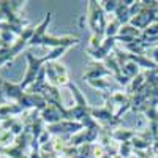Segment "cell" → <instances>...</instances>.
<instances>
[{
    "label": "cell",
    "mask_w": 158,
    "mask_h": 158,
    "mask_svg": "<svg viewBox=\"0 0 158 158\" xmlns=\"http://www.w3.org/2000/svg\"><path fill=\"white\" fill-rule=\"evenodd\" d=\"M44 73L48 76V84L52 87L59 85H68L70 79H68V71L63 65H59L56 62H48L44 65Z\"/></svg>",
    "instance_id": "cell-3"
},
{
    "label": "cell",
    "mask_w": 158,
    "mask_h": 158,
    "mask_svg": "<svg viewBox=\"0 0 158 158\" xmlns=\"http://www.w3.org/2000/svg\"><path fill=\"white\" fill-rule=\"evenodd\" d=\"M131 147H133L131 141L123 142V144H122V147H120V156H122V158H128L130 153H131Z\"/></svg>",
    "instance_id": "cell-5"
},
{
    "label": "cell",
    "mask_w": 158,
    "mask_h": 158,
    "mask_svg": "<svg viewBox=\"0 0 158 158\" xmlns=\"http://www.w3.org/2000/svg\"><path fill=\"white\" fill-rule=\"evenodd\" d=\"M89 25L94 32V36L101 40L103 35H106L108 22L104 18V10L97 2H89Z\"/></svg>",
    "instance_id": "cell-2"
},
{
    "label": "cell",
    "mask_w": 158,
    "mask_h": 158,
    "mask_svg": "<svg viewBox=\"0 0 158 158\" xmlns=\"http://www.w3.org/2000/svg\"><path fill=\"white\" fill-rule=\"evenodd\" d=\"M153 146H155V149H156V150H158V139H156V141H155V142H153Z\"/></svg>",
    "instance_id": "cell-7"
},
{
    "label": "cell",
    "mask_w": 158,
    "mask_h": 158,
    "mask_svg": "<svg viewBox=\"0 0 158 158\" xmlns=\"http://www.w3.org/2000/svg\"><path fill=\"white\" fill-rule=\"evenodd\" d=\"M82 122H73V120H62L57 123L48 125V131L51 135H70L82 130Z\"/></svg>",
    "instance_id": "cell-4"
},
{
    "label": "cell",
    "mask_w": 158,
    "mask_h": 158,
    "mask_svg": "<svg viewBox=\"0 0 158 158\" xmlns=\"http://www.w3.org/2000/svg\"><path fill=\"white\" fill-rule=\"evenodd\" d=\"M52 19V13H48L44 16V19L40 22L36 27H35V32L29 41V46H51V48H70L73 44H77L79 43V38L76 36H51L46 33V29Z\"/></svg>",
    "instance_id": "cell-1"
},
{
    "label": "cell",
    "mask_w": 158,
    "mask_h": 158,
    "mask_svg": "<svg viewBox=\"0 0 158 158\" xmlns=\"http://www.w3.org/2000/svg\"><path fill=\"white\" fill-rule=\"evenodd\" d=\"M104 5H103V10H104V13H109V11H114L115 13V10L118 8V2H103Z\"/></svg>",
    "instance_id": "cell-6"
}]
</instances>
